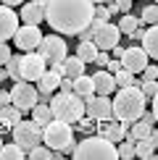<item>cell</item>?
Wrapping results in <instances>:
<instances>
[{
	"instance_id": "cell-34",
	"label": "cell",
	"mask_w": 158,
	"mask_h": 160,
	"mask_svg": "<svg viewBox=\"0 0 158 160\" xmlns=\"http://www.w3.org/2000/svg\"><path fill=\"white\" fill-rule=\"evenodd\" d=\"M108 61H111L108 50H97V55H95V61H92V63H95V66H100V68H103V66L108 63Z\"/></svg>"
},
{
	"instance_id": "cell-25",
	"label": "cell",
	"mask_w": 158,
	"mask_h": 160,
	"mask_svg": "<svg viewBox=\"0 0 158 160\" xmlns=\"http://www.w3.org/2000/svg\"><path fill=\"white\" fill-rule=\"evenodd\" d=\"M32 121L40 123V126H45L48 121H53V110H50V105H48V102H37L34 108H32Z\"/></svg>"
},
{
	"instance_id": "cell-36",
	"label": "cell",
	"mask_w": 158,
	"mask_h": 160,
	"mask_svg": "<svg viewBox=\"0 0 158 160\" xmlns=\"http://www.w3.org/2000/svg\"><path fill=\"white\" fill-rule=\"evenodd\" d=\"M11 58V48L8 42H0V66H5V61Z\"/></svg>"
},
{
	"instance_id": "cell-26",
	"label": "cell",
	"mask_w": 158,
	"mask_h": 160,
	"mask_svg": "<svg viewBox=\"0 0 158 160\" xmlns=\"http://www.w3.org/2000/svg\"><path fill=\"white\" fill-rule=\"evenodd\" d=\"M95 55H97V48L90 42V39H82L79 48H76V58L82 63H92V61H95Z\"/></svg>"
},
{
	"instance_id": "cell-15",
	"label": "cell",
	"mask_w": 158,
	"mask_h": 160,
	"mask_svg": "<svg viewBox=\"0 0 158 160\" xmlns=\"http://www.w3.org/2000/svg\"><path fill=\"white\" fill-rule=\"evenodd\" d=\"M127 129H129V123H124V121H100V129H95L100 137H105L108 142H113L118 144L121 139H127Z\"/></svg>"
},
{
	"instance_id": "cell-18",
	"label": "cell",
	"mask_w": 158,
	"mask_h": 160,
	"mask_svg": "<svg viewBox=\"0 0 158 160\" xmlns=\"http://www.w3.org/2000/svg\"><path fill=\"white\" fill-rule=\"evenodd\" d=\"M140 48L145 50V55L148 58H158V29L155 24H150L148 29H142V37H140Z\"/></svg>"
},
{
	"instance_id": "cell-32",
	"label": "cell",
	"mask_w": 158,
	"mask_h": 160,
	"mask_svg": "<svg viewBox=\"0 0 158 160\" xmlns=\"http://www.w3.org/2000/svg\"><path fill=\"white\" fill-rule=\"evenodd\" d=\"M142 24H158V5H145L142 8V16H140Z\"/></svg>"
},
{
	"instance_id": "cell-24",
	"label": "cell",
	"mask_w": 158,
	"mask_h": 160,
	"mask_svg": "<svg viewBox=\"0 0 158 160\" xmlns=\"http://www.w3.org/2000/svg\"><path fill=\"white\" fill-rule=\"evenodd\" d=\"M21 121V110L16 108V105H0V123L3 126H16Z\"/></svg>"
},
{
	"instance_id": "cell-41",
	"label": "cell",
	"mask_w": 158,
	"mask_h": 160,
	"mask_svg": "<svg viewBox=\"0 0 158 160\" xmlns=\"http://www.w3.org/2000/svg\"><path fill=\"white\" fill-rule=\"evenodd\" d=\"M32 3H34V5H42V8H45V3H48V0H32Z\"/></svg>"
},
{
	"instance_id": "cell-5",
	"label": "cell",
	"mask_w": 158,
	"mask_h": 160,
	"mask_svg": "<svg viewBox=\"0 0 158 160\" xmlns=\"http://www.w3.org/2000/svg\"><path fill=\"white\" fill-rule=\"evenodd\" d=\"M42 142L48 144L50 150L58 152H71L74 150V131H71V123H63L58 118H53L42 126Z\"/></svg>"
},
{
	"instance_id": "cell-40",
	"label": "cell",
	"mask_w": 158,
	"mask_h": 160,
	"mask_svg": "<svg viewBox=\"0 0 158 160\" xmlns=\"http://www.w3.org/2000/svg\"><path fill=\"white\" fill-rule=\"evenodd\" d=\"M0 3H3V5H8V8H13V5H21L24 0H0Z\"/></svg>"
},
{
	"instance_id": "cell-4",
	"label": "cell",
	"mask_w": 158,
	"mask_h": 160,
	"mask_svg": "<svg viewBox=\"0 0 158 160\" xmlns=\"http://www.w3.org/2000/svg\"><path fill=\"white\" fill-rule=\"evenodd\" d=\"M71 158L74 160H116L118 152H116L113 142H108L105 137L97 134V137H87L79 144H74Z\"/></svg>"
},
{
	"instance_id": "cell-42",
	"label": "cell",
	"mask_w": 158,
	"mask_h": 160,
	"mask_svg": "<svg viewBox=\"0 0 158 160\" xmlns=\"http://www.w3.org/2000/svg\"><path fill=\"white\" fill-rule=\"evenodd\" d=\"M0 79H8V71L5 68H0Z\"/></svg>"
},
{
	"instance_id": "cell-19",
	"label": "cell",
	"mask_w": 158,
	"mask_h": 160,
	"mask_svg": "<svg viewBox=\"0 0 158 160\" xmlns=\"http://www.w3.org/2000/svg\"><path fill=\"white\" fill-rule=\"evenodd\" d=\"M58 82H61V74H55L53 68H45V74L37 79V92L40 95H53V92L58 89Z\"/></svg>"
},
{
	"instance_id": "cell-43",
	"label": "cell",
	"mask_w": 158,
	"mask_h": 160,
	"mask_svg": "<svg viewBox=\"0 0 158 160\" xmlns=\"http://www.w3.org/2000/svg\"><path fill=\"white\" fill-rule=\"evenodd\" d=\"M92 3H95V5H97V3H105V0H92Z\"/></svg>"
},
{
	"instance_id": "cell-21",
	"label": "cell",
	"mask_w": 158,
	"mask_h": 160,
	"mask_svg": "<svg viewBox=\"0 0 158 160\" xmlns=\"http://www.w3.org/2000/svg\"><path fill=\"white\" fill-rule=\"evenodd\" d=\"M61 66H63V76H69V79H76V76L84 74V63L76 55H66L61 61Z\"/></svg>"
},
{
	"instance_id": "cell-1",
	"label": "cell",
	"mask_w": 158,
	"mask_h": 160,
	"mask_svg": "<svg viewBox=\"0 0 158 160\" xmlns=\"http://www.w3.org/2000/svg\"><path fill=\"white\" fill-rule=\"evenodd\" d=\"M92 0H48L45 3V21L58 34H79L92 21Z\"/></svg>"
},
{
	"instance_id": "cell-16",
	"label": "cell",
	"mask_w": 158,
	"mask_h": 160,
	"mask_svg": "<svg viewBox=\"0 0 158 160\" xmlns=\"http://www.w3.org/2000/svg\"><path fill=\"white\" fill-rule=\"evenodd\" d=\"M92 79V89H95V95H113L116 92V82H113V74H108L105 68L95 71V74L90 76Z\"/></svg>"
},
{
	"instance_id": "cell-11",
	"label": "cell",
	"mask_w": 158,
	"mask_h": 160,
	"mask_svg": "<svg viewBox=\"0 0 158 160\" xmlns=\"http://www.w3.org/2000/svg\"><path fill=\"white\" fill-rule=\"evenodd\" d=\"M84 100V116L92 118L95 123L100 121H111L113 113H111V97L108 95H90V97H82Z\"/></svg>"
},
{
	"instance_id": "cell-30",
	"label": "cell",
	"mask_w": 158,
	"mask_h": 160,
	"mask_svg": "<svg viewBox=\"0 0 158 160\" xmlns=\"http://www.w3.org/2000/svg\"><path fill=\"white\" fill-rule=\"evenodd\" d=\"M18 61H21V55H13L5 61V71H8V79H13V82H21V74H18Z\"/></svg>"
},
{
	"instance_id": "cell-27",
	"label": "cell",
	"mask_w": 158,
	"mask_h": 160,
	"mask_svg": "<svg viewBox=\"0 0 158 160\" xmlns=\"http://www.w3.org/2000/svg\"><path fill=\"white\" fill-rule=\"evenodd\" d=\"M116 26H118V32H121V34H132V32H134L137 26H142V21H140L137 16H132V13H124V16H121V21H118Z\"/></svg>"
},
{
	"instance_id": "cell-8",
	"label": "cell",
	"mask_w": 158,
	"mask_h": 160,
	"mask_svg": "<svg viewBox=\"0 0 158 160\" xmlns=\"http://www.w3.org/2000/svg\"><path fill=\"white\" fill-rule=\"evenodd\" d=\"M45 68H48V63H45V58L40 55L37 50L21 52V61H18V74H21L24 82H32V84H34L37 79L45 74Z\"/></svg>"
},
{
	"instance_id": "cell-33",
	"label": "cell",
	"mask_w": 158,
	"mask_h": 160,
	"mask_svg": "<svg viewBox=\"0 0 158 160\" xmlns=\"http://www.w3.org/2000/svg\"><path fill=\"white\" fill-rule=\"evenodd\" d=\"M92 18H97V21H111V11L105 8V5L97 3L95 8H92Z\"/></svg>"
},
{
	"instance_id": "cell-2",
	"label": "cell",
	"mask_w": 158,
	"mask_h": 160,
	"mask_svg": "<svg viewBox=\"0 0 158 160\" xmlns=\"http://www.w3.org/2000/svg\"><path fill=\"white\" fill-rule=\"evenodd\" d=\"M148 108V97L140 92V87L132 84V87H118L116 97L111 100V113H113L116 121L132 123L140 118V113Z\"/></svg>"
},
{
	"instance_id": "cell-17",
	"label": "cell",
	"mask_w": 158,
	"mask_h": 160,
	"mask_svg": "<svg viewBox=\"0 0 158 160\" xmlns=\"http://www.w3.org/2000/svg\"><path fill=\"white\" fill-rule=\"evenodd\" d=\"M155 147H158V134H155V126H153L150 137H145V139H137V142H134V158L153 160V158H155Z\"/></svg>"
},
{
	"instance_id": "cell-10",
	"label": "cell",
	"mask_w": 158,
	"mask_h": 160,
	"mask_svg": "<svg viewBox=\"0 0 158 160\" xmlns=\"http://www.w3.org/2000/svg\"><path fill=\"white\" fill-rule=\"evenodd\" d=\"M40 100V92L37 87H32V82H13V89H11V105H16L18 110H32Z\"/></svg>"
},
{
	"instance_id": "cell-3",
	"label": "cell",
	"mask_w": 158,
	"mask_h": 160,
	"mask_svg": "<svg viewBox=\"0 0 158 160\" xmlns=\"http://www.w3.org/2000/svg\"><path fill=\"white\" fill-rule=\"evenodd\" d=\"M48 105L53 110V118L71 126L84 116V100L76 92H58V95H53V100H48Z\"/></svg>"
},
{
	"instance_id": "cell-23",
	"label": "cell",
	"mask_w": 158,
	"mask_h": 160,
	"mask_svg": "<svg viewBox=\"0 0 158 160\" xmlns=\"http://www.w3.org/2000/svg\"><path fill=\"white\" fill-rule=\"evenodd\" d=\"M71 92H76L79 97H90V95H95V89H92V79H90L87 74L71 79Z\"/></svg>"
},
{
	"instance_id": "cell-9",
	"label": "cell",
	"mask_w": 158,
	"mask_h": 160,
	"mask_svg": "<svg viewBox=\"0 0 158 160\" xmlns=\"http://www.w3.org/2000/svg\"><path fill=\"white\" fill-rule=\"evenodd\" d=\"M37 52L45 58V63H48V66L61 63L63 58L69 55L63 37H58V34H48V37H42V39H40V45H37Z\"/></svg>"
},
{
	"instance_id": "cell-38",
	"label": "cell",
	"mask_w": 158,
	"mask_h": 160,
	"mask_svg": "<svg viewBox=\"0 0 158 160\" xmlns=\"http://www.w3.org/2000/svg\"><path fill=\"white\" fill-rule=\"evenodd\" d=\"M58 89H61V92H71V79H69V76H61V82H58Z\"/></svg>"
},
{
	"instance_id": "cell-45",
	"label": "cell",
	"mask_w": 158,
	"mask_h": 160,
	"mask_svg": "<svg viewBox=\"0 0 158 160\" xmlns=\"http://www.w3.org/2000/svg\"><path fill=\"white\" fill-rule=\"evenodd\" d=\"M0 131H3V123H0Z\"/></svg>"
},
{
	"instance_id": "cell-12",
	"label": "cell",
	"mask_w": 158,
	"mask_h": 160,
	"mask_svg": "<svg viewBox=\"0 0 158 160\" xmlns=\"http://www.w3.org/2000/svg\"><path fill=\"white\" fill-rule=\"evenodd\" d=\"M40 39H42L40 26H34V24H24V26H18L16 34H13V45H16L21 52H29V50H37Z\"/></svg>"
},
{
	"instance_id": "cell-39",
	"label": "cell",
	"mask_w": 158,
	"mask_h": 160,
	"mask_svg": "<svg viewBox=\"0 0 158 160\" xmlns=\"http://www.w3.org/2000/svg\"><path fill=\"white\" fill-rule=\"evenodd\" d=\"M11 102V92H3L0 89V105H8Z\"/></svg>"
},
{
	"instance_id": "cell-35",
	"label": "cell",
	"mask_w": 158,
	"mask_h": 160,
	"mask_svg": "<svg viewBox=\"0 0 158 160\" xmlns=\"http://www.w3.org/2000/svg\"><path fill=\"white\" fill-rule=\"evenodd\" d=\"M140 74H142V79H158V66H150V63H148Z\"/></svg>"
},
{
	"instance_id": "cell-22",
	"label": "cell",
	"mask_w": 158,
	"mask_h": 160,
	"mask_svg": "<svg viewBox=\"0 0 158 160\" xmlns=\"http://www.w3.org/2000/svg\"><path fill=\"white\" fill-rule=\"evenodd\" d=\"M26 158H32V160H50V158H63V155L58 150H50L48 144L40 142V144H34V147L26 150Z\"/></svg>"
},
{
	"instance_id": "cell-20",
	"label": "cell",
	"mask_w": 158,
	"mask_h": 160,
	"mask_svg": "<svg viewBox=\"0 0 158 160\" xmlns=\"http://www.w3.org/2000/svg\"><path fill=\"white\" fill-rule=\"evenodd\" d=\"M18 18H21L24 24H34V26H40V24L45 21V11H42V5L29 3V5H21V13H18Z\"/></svg>"
},
{
	"instance_id": "cell-28",
	"label": "cell",
	"mask_w": 158,
	"mask_h": 160,
	"mask_svg": "<svg viewBox=\"0 0 158 160\" xmlns=\"http://www.w3.org/2000/svg\"><path fill=\"white\" fill-rule=\"evenodd\" d=\"M0 158H3V160H24L26 152L13 142V144H3V147H0Z\"/></svg>"
},
{
	"instance_id": "cell-14",
	"label": "cell",
	"mask_w": 158,
	"mask_h": 160,
	"mask_svg": "<svg viewBox=\"0 0 158 160\" xmlns=\"http://www.w3.org/2000/svg\"><path fill=\"white\" fill-rule=\"evenodd\" d=\"M18 29V13L8 8V5H0V42H8Z\"/></svg>"
},
{
	"instance_id": "cell-31",
	"label": "cell",
	"mask_w": 158,
	"mask_h": 160,
	"mask_svg": "<svg viewBox=\"0 0 158 160\" xmlns=\"http://www.w3.org/2000/svg\"><path fill=\"white\" fill-rule=\"evenodd\" d=\"M116 152H118V158L132 160L134 158V142H132V139H121V142L116 144Z\"/></svg>"
},
{
	"instance_id": "cell-7",
	"label": "cell",
	"mask_w": 158,
	"mask_h": 160,
	"mask_svg": "<svg viewBox=\"0 0 158 160\" xmlns=\"http://www.w3.org/2000/svg\"><path fill=\"white\" fill-rule=\"evenodd\" d=\"M11 129H13V142H16L24 152L42 142V126L34 123V121H18L16 126H11Z\"/></svg>"
},
{
	"instance_id": "cell-29",
	"label": "cell",
	"mask_w": 158,
	"mask_h": 160,
	"mask_svg": "<svg viewBox=\"0 0 158 160\" xmlns=\"http://www.w3.org/2000/svg\"><path fill=\"white\" fill-rule=\"evenodd\" d=\"M113 82H116V87H132V84H140V82H137V76L132 74V71H127V68H118L116 74H113Z\"/></svg>"
},
{
	"instance_id": "cell-6",
	"label": "cell",
	"mask_w": 158,
	"mask_h": 160,
	"mask_svg": "<svg viewBox=\"0 0 158 160\" xmlns=\"http://www.w3.org/2000/svg\"><path fill=\"white\" fill-rule=\"evenodd\" d=\"M87 29H90V42L95 45L97 50H111L113 45H118V39H121L118 26L111 24V21H97V18H92Z\"/></svg>"
},
{
	"instance_id": "cell-37",
	"label": "cell",
	"mask_w": 158,
	"mask_h": 160,
	"mask_svg": "<svg viewBox=\"0 0 158 160\" xmlns=\"http://www.w3.org/2000/svg\"><path fill=\"white\" fill-rule=\"evenodd\" d=\"M129 8H132V0H116V11L129 13Z\"/></svg>"
},
{
	"instance_id": "cell-44",
	"label": "cell",
	"mask_w": 158,
	"mask_h": 160,
	"mask_svg": "<svg viewBox=\"0 0 158 160\" xmlns=\"http://www.w3.org/2000/svg\"><path fill=\"white\" fill-rule=\"evenodd\" d=\"M0 147H3V139H0Z\"/></svg>"
},
{
	"instance_id": "cell-13",
	"label": "cell",
	"mask_w": 158,
	"mask_h": 160,
	"mask_svg": "<svg viewBox=\"0 0 158 160\" xmlns=\"http://www.w3.org/2000/svg\"><path fill=\"white\" fill-rule=\"evenodd\" d=\"M148 61L150 58L145 55V50L142 48H124V52H121V58H118V63H121V68H127V71H132V74H140V71L148 66Z\"/></svg>"
}]
</instances>
